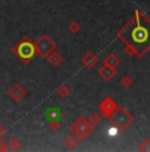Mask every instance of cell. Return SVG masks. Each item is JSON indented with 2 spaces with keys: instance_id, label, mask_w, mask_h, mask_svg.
Segmentation results:
<instances>
[{
  "instance_id": "ffe728a7",
  "label": "cell",
  "mask_w": 150,
  "mask_h": 152,
  "mask_svg": "<svg viewBox=\"0 0 150 152\" xmlns=\"http://www.w3.org/2000/svg\"><path fill=\"white\" fill-rule=\"evenodd\" d=\"M8 148H7V143L1 142V139H0V152H7Z\"/></svg>"
},
{
  "instance_id": "e0dca14e",
  "label": "cell",
  "mask_w": 150,
  "mask_h": 152,
  "mask_svg": "<svg viewBox=\"0 0 150 152\" xmlns=\"http://www.w3.org/2000/svg\"><path fill=\"white\" fill-rule=\"evenodd\" d=\"M120 82H121V86L122 87H125V89H129V87L133 85V80H132V77H129V75H123Z\"/></svg>"
},
{
  "instance_id": "30bf717a",
  "label": "cell",
  "mask_w": 150,
  "mask_h": 152,
  "mask_svg": "<svg viewBox=\"0 0 150 152\" xmlns=\"http://www.w3.org/2000/svg\"><path fill=\"white\" fill-rule=\"evenodd\" d=\"M104 65L110 66V68H118L121 65V60L118 58V56L114 54V53H109L106 57L104 58Z\"/></svg>"
},
{
  "instance_id": "5bb4252c",
  "label": "cell",
  "mask_w": 150,
  "mask_h": 152,
  "mask_svg": "<svg viewBox=\"0 0 150 152\" xmlns=\"http://www.w3.org/2000/svg\"><path fill=\"white\" fill-rule=\"evenodd\" d=\"M78 142H80V140L76 138L75 135H72V136H68V138L65 139V145H67V148H69V150H75V148L77 147Z\"/></svg>"
},
{
  "instance_id": "ba28073f",
  "label": "cell",
  "mask_w": 150,
  "mask_h": 152,
  "mask_svg": "<svg viewBox=\"0 0 150 152\" xmlns=\"http://www.w3.org/2000/svg\"><path fill=\"white\" fill-rule=\"evenodd\" d=\"M98 74L104 81L109 82V81H112L114 78V75H116V69L110 68V66H106V65H102L101 68L98 69Z\"/></svg>"
},
{
  "instance_id": "d6986e66",
  "label": "cell",
  "mask_w": 150,
  "mask_h": 152,
  "mask_svg": "<svg viewBox=\"0 0 150 152\" xmlns=\"http://www.w3.org/2000/svg\"><path fill=\"white\" fill-rule=\"evenodd\" d=\"M140 151H150V139H145L140 144Z\"/></svg>"
},
{
  "instance_id": "2e32d148",
  "label": "cell",
  "mask_w": 150,
  "mask_h": 152,
  "mask_svg": "<svg viewBox=\"0 0 150 152\" xmlns=\"http://www.w3.org/2000/svg\"><path fill=\"white\" fill-rule=\"evenodd\" d=\"M68 29H69L70 33L76 34V33H78V32H80L81 25H80V23H77V21H72V23H70V24L68 25Z\"/></svg>"
},
{
  "instance_id": "8992f818",
  "label": "cell",
  "mask_w": 150,
  "mask_h": 152,
  "mask_svg": "<svg viewBox=\"0 0 150 152\" xmlns=\"http://www.w3.org/2000/svg\"><path fill=\"white\" fill-rule=\"evenodd\" d=\"M8 97L15 102H20L25 97V89L19 83L13 85V86L10 87V90H8Z\"/></svg>"
},
{
  "instance_id": "7c38bea8",
  "label": "cell",
  "mask_w": 150,
  "mask_h": 152,
  "mask_svg": "<svg viewBox=\"0 0 150 152\" xmlns=\"http://www.w3.org/2000/svg\"><path fill=\"white\" fill-rule=\"evenodd\" d=\"M56 94H57L60 98L67 99L70 95V89L67 86V85H61V86L57 87V90H56Z\"/></svg>"
},
{
  "instance_id": "9a60e30c",
  "label": "cell",
  "mask_w": 150,
  "mask_h": 152,
  "mask_svg": "<svg viewBox=\"0 0 150 152\" xmlns=\"http://www.w3.org/2000/svg\"><path fill=\"white\" fill-rule=\"evenodd\" d=\"M61 118V111L56 107V109H48V119H58L60 121Z\"/></svg>"
},
{
  "instance_id": "5b68a950",
  "label": "cell",
  "mask_w": 150,
  "mask_h": 152,
  "mask_svg": "<svg viewBox=\"0 0 150 152\" xmlns=\"http://www.w3.org/2000/svg\"><path fill=\"white\" fill-rule=\"evenodd\" d=\"M116 109H117V103L113 101V98H110V97L104 98L98 104V110H100V113H101V115L108 119H109V116L114 113Z\"/></svg>"
},
{
  "instance_id": "4fadbf2b",
  "label": "cell",
  "mask_w": 150,
  "mask_h": 152,
  "mask_svg": "<svg viewBox=\"0 0 150 152\" xmlns=\"http://www.w3.org/2000/svg\"><path fill=\"white\" fill-rule=\"evenodd\" d=\"M88 121L90 122L93 126H98L100 123L102 122V115H101V113H98V111H95L93 114H90V116L88 118Z\"/></svg>"
},
{
  "instance_id": "6da1fadb",
  "label": "cell",
  "mask_w": 150,
  "mask_h": 152,
  "mask_svg": "<svg viewBox=\"0 0 150 152\" xmlns=\"http://www.w3.org/2000/svg\"><path fill=\"white\" fill-rule=\"evenodd\" d=\"M109 121L112 122L113 127L117 128V131H123L129 127L134 122V116L129 113L128 109H125L123 106H117V109L114 110V113L109 116Z\"/></svg>"
},
{
  "instance_id": "277c9868",
  "label": "cell",
  "mask_w": 150,
  "mask_h": 152,
  "mask_svg": "<svg viewBox=\"0 0 150 152\" xmlns=\"http://www.w3.org/2000/svg\"><path fill=\"white\" fill-rule=\"evenodd\" d=\"M56 46H57L56 42L48 34H41L39 39L36 40V42H35L36 54H39L40 57H44V58H47V56L51 53V52L56 50Z\"/></svg>"
},
{
  "instance_id": "8fae6325",
  "label": "cell",
  "mask_w": 150,
  "mask_h": 152,
  "mask_svg": "<svg viewBox=\"0 0 150 152\" xmlns=\"http://www.w3.org/2000/svg\"><path fill=\"white\" fill-rule=\"evenodd\" d=\"M7 148L8 151H19L21 148V142L17 138H11L7 143Z\"/></svg>"
},
{
  "instance_id": "9c48e42d",
  "label": "cell",
  "mask_w": 150,
  "mask_h": 152,
  "mask_svg": "<svg viewBox=\"0 0 150 152\" xmlns=\"http://www.w3.org/2000/svg\"><path fill=\"white\" fill-rule=\"evenodd\" d=\"M47 60H48V62H49V65L51 66H53V68H58V66L63 64V56H61L58 52H51L48 56H47Z\"/></svg>"
},
{
  "instance_id": "3957f363",
  "label": "cell",
  "mask_w": 150,
  "mask_h": 152,
  "mask_svg": "<svg viewBox=\"0 0 150 152\" xmlns=\"http://www.w3.org/2000/svg\"><path fill=\"white\" fill-rule=\"evenodd\" d=\"M12 52L24 64H28L32 58L36 56V49H35V44L29 40V37H24L16 46L12 49Z\"/></svg>"
},
{
  "instance_id": "44dd1931",
  "label": "cell",
  "mask_w": 150,
  "mask_h": 152,
  "mask_svg": "<svg viewBox=\"0 0 150 152\" xmlns=\"http://www.w3.org/2000/svg\"><path fill=\"white\" fill-rule=\"evenodd\" d=\"M5 135H7V130H5L4 126L0 124V139H1L3 136H5Z\"/></svg>"
},
{
  "instance_id": "ac0fdd59",
  "label": "cell",
  "mask_w": 150,
  "mask_h": 152,
  "mask_svg": "<svg viewBox=\"0 0 150 152\" xmlns=\"http://www.w3.org/2000/svg\"><path fill=\"white\" fill-rule=\"evenodd\" d=\"M60 126H61V123H60V121H58V119H51V121H49V123H48L49 130L55 131V132H56V131H58Z\"/></svg>"
},
{
  "instance_id": "52a82bcc",
  "label": "cell",
  "mask_w": 150,
  "mask_h": 152,
  "mask_svg": "<svg viewBox=\"0 0 150 152\" xmlns=\"http://www.w3.org/2000/svg\"><path fill=\"white\" fill-rule=\"evenodd\" d=\"M81 62H82V65H84L85 68L92 69V68H95L97 64H98V58H97V56L95 53L88 52V53H85L84 56H82Z\"/></svg>"
},
{
  "instance_id": "7a4b0ae2",
  "label": "cell",
  "mask_w": 150,
  "mask_h": 152,
  "mask_svg": "<svg viewBox=\"0 0 150 152\" xmlns=\"http://www.w3.org/2000/svg\"><path fill=\"white\" fill-rule=\"evenodd\" d=\"M95 131V126L88 121L85 116H78L72 124H70V132L78 140H85L90 134Z\"/></svg>"
}]
</instances>
